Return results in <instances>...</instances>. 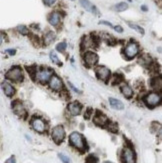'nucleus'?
Listing matches in <instances>:
<instances>
[{
	"instance_id": "26",
	"label": "nucleus",
	"mask_w": 162,
	"mask_h": 163,
	"mask_svg": "<svg viewBox=\"0 0 162 163\" xmlns=\"http://www.w3.org/2000/svg\"><path fill=\"white\" fill-rule=\"evenodd\" d=\"M17 31H18L20 34H22V35H27V34L29 33L28 28L24 25H19L18 27H17Z\"/></svg>"
},
{
	"instance_id": "35",
	"label": "nucleus",
	"mask_w": 162,
	"mask_h": 163,
	"mask_svg": "<svg viewBox=\"0 0 162 163\" xmlns=\"http://www.w3.org/2000/svg\"><path fill=\"white\" fill-rule=\"evenodd\" d=\"M5 52L6 53H8L9 55H14L16 53V50L15 49H6Z\"/></svg>"
},
{
	"instance_id": "24",
	"label": "nucleus",
	"mask_w": 162,
	"mask_h": 163,
	"mask_svg": "<svg viewBox=\"0 0 162 163\" xmlns=\"http://www.w3.org/2000/svg\"><path fill=\"white\" fill-rule=\"evenodd\" d=\"M128 8V4L126 2H119L115 5V10L117 12H122Z\"/></svg>"
},
{
	"instance_id": "4",
	"label": "nucleus",
	"mask_w": 162,
	"mask_h": 163,
	"mask_svg": "<svg viewBox=\"0 0 162 163\" xmlns=\"http://www.w3.org/2000/svg\"><path fill=\"white\" fill-rule=\"evenodd\" d=\"M69 143L73 146L74 148L78 149L80 151H84L86 148V142L84 140L83 136L78 133V132H72L69 135Z\"/></svg>"
},
{
	"instance_id": "20",
	"label": "nucleus",
	"mask_w": 162,
	"mask_h": 163,
	"mask_svg": "<svg viewBox=\"0 0 162 163\" xmlns=\"http://www.w3.org/2000/svg\"><path fill=\"white\" fill-rule=\"evenodd\" d=\"M120 91H121V93L126 98H131L133 96V89L131 88V86L128 85L127 83H123V84L120 86Z\"/></svg>"
},
{
	"instance_id": "34",
	"label": "nucleus",
	"mask_w": 162,
	"mask_h": 163,
	"mask_svg": "<svg viewBox=\"0 0 162 163\" xmlns=\"http://www.w3.org/2000/svg\"><path fill=\"white\" fill-rule=\"evenodd\" d=\"M114 30L117 31V32H119V33H122L123 32V28L120 25H116L114 26Z\"/></svg>"
},
{
	"instance_id": "23",
	"label": "nucleus",
	"mask_w": 162,
	"mask_h": 163,
	"mask_svg": "<svg viewBox=\"0 0 162 163\" xmlns=\"http://www.w3.org/2000/svg\"><path fill=\"white\" fill-rule=\"evenodd\" d=\"M127 24H128V26H129V27H130V28H131V29L135 30L136 32H138L139 34H141V35H144V33H145V31H144V29H143V28H142V27H141V26L137 25V24L131 23V22H128Z\"/></svg>"
},
{
	"instance_id": "10",
	"label": "nucleus",
	"mask_w": 162,
	"mask_h": 163,
	"mask_svg": "<svg viewBox=\"0 0 162 163\" xmlns=\"http://www.w3.org/2000/svg\"><path fill=\"white\" fill-rule=\"evenodd\" d=\"M122 159L124 163H135L136 157L135 153H134V150L129 146L124 147L123 152H122Z\"/></svg>"
},
{
	"instance_id": "31",
	"label": "nucleus",
	"mask_w": 162,
	"mask_h": 163,
	"mask_svg": "<svg viewBox=\"0 0 162 163\" xmlns=\"http://www.w3.org/2000/svg\"><path fill=\"white\" fill-rule=\"evenodd\" d=\"M57 0H43L44 4L47 5V6H52L53 4H55V2H56Z\"/></svg>"
},
{
	"instance_id": "8",
	"label": "nucleus",
	"mask_w": 162,
	"mask_h": 163,
	"mask_svg": "<svg viewBox=\"0 0 162 163\" xmlns=\"http://www.w3.org/2000/svg\"><path fill=\"white\" fill-rule=\"evenodd\" d=\"M98 55L93 51H86L83 54V61L84 63L87 65L88 67L94 66L95 64H97L98 62Z\"/></svg>"
},
{
	"instance_id": "19",
	"label": "nucleus",
	"mask_w": 162,
	"mask_h": 163,
	"mask_svg": "<svg viewBox=\"0 0 162 163\" xmlns=\"http://www.w3.org/2000/svg\"><path fill=\"white\" fill-rule=\"evenodd\" d=\"M138 62H139V64H141L144 67H150L153 63V60H152V58L149 56V54L144 53L139 57Z\"/></svg>"
},
{
	"instance_id": "25",
	"label": "nucleus",
	"mask_w": 162,
	"mask_h": 163,
	"mask_svg": "<svg viewBox=\"0 0 162 163\" xmlns=\"http://www.w3.org/2000/svg\"><path fill=\"white\" fill-rule=\"evenodd\" d=\"M49 57H50V60L52 61L53 63L57 64V65H62V63H61L60 60H59V58L57 57V55H56V53H55L54 51H51V52H50Z\"/></svg>"
},
{
	"instance_id": "11",
	"label": "nucleus",
	"mask_w": 162,
	"mask_h": 163,
	"mask_svg": "<svg viewBox=\"0 0 162 163\" xmlns=\"http://www.w3.org/2000/svg\"><path fill=\"white\" fill-rule=\"evenodd\" d=\"M12 110L17 116L20 117V118H25L27 115L25 107H24L23 104L20 101H18V100H16V101L12 103Z\"/></svg>"
},
{
	"instance_id": "30",
	"label": "nucleus",
	"mask_w": 162,
	"mask_h": 163,
	"mask_svg": "<svg viewBox=\"0 0 162 163\" xmlns=\"http://www.w3.org/2000/svg\"><path fill=\"white\" fill-rule=\"evenodd\" d=\"M68 85H69V87H70L72 90H73V91H74L75 93H78V94H81V90H79L78 88L75 87V86H74L73 84H72L71 82H68Z\"/></svg>"
},
{
	"instance_id": "16",
	"label": "nucleus",
	"mask_w": 162,
	"mask_h": 163,
	"mask_svg": "<svg viewBox=\"0 0 162 163\" xmlns=\"http://www.w3.org/2000/svg\"><path fill=\"white\" fill-rule=\"evenodd\" d=\"M1 87H2V90H3V92H4V94L6 96H8V97H11L14 95V93H15V88L13 87V86L10 84V83L8 82H2L1 83Z\"/></svg>"
},
{
	"instance_id": "38",
	"label": "nucleus",
	"mask_w": 162,
	"mask_h": 163,
	"mask_svg": "<svg viewBox=\"0 0 162 163\" xmlns=\"http://www.w3.org/2000/svg\"><path fill=\"white\" fill-rule=\"evenodd\" d=\"M71 1H75V0H71Z\"/></svg>"
},
{
	"instance_id": "9",
	"label": "nucleus",
	"mask_w": 162,
	"mask_h": 163,
	"mask_svg": "<svg viewBox=\"0 0 162 163\" xmlns=\"http://www.w3.org/2000/svg\"><path fill=\"white\" fill-rule=\"evenodd\" d=\"M95 75L99 80L106 82L111 77V72L106 66H97L95 68Z\"/></svg>"
},
{
	"instance_id": "18",
	"label": "nucleus",
	"mask_w": 162,
	"mask_h": 163,
	"mask_svg": "<svg viewBox=\"0 0 162 163\" xmlns=\"http://www.w3.org/2000/svg\"><path fill=\"white\" fill-rule=\"evenodd\" d=\"M79 1H80L81 6H82V7H83L85 10H87V11L93 13V14H98L97 8H96L91 2H89L88 0H79Z\"/></svg>"
},
{
	"instance_id": "22",
	"label": "nucleus",
	"mask_w": 162,
	"mask_h": 163,
	"mask_svg": "<svg viewBox=\"0 0 162 163\" xmlns=\"http://www.w3.org/2000/svg\"><path fill=\"white\" fill-rule=\"evenodd\" d=\"M109 103H110V106H111L113 109L122 110L124 108V104L120 101L119 99L113 98V97H110V98H109Z\"/></svg>"
},
{
	"instance_id": "15",
	"label": "nucleus",
	"mask_w": 162,
	"mask_h": 163,
	"mask_svg": "<svg viewBox=\"0 0 162 163\" xmlns=\"http://www.w3.org/2000/svg\"><path fill=\"white\" fill-rule=\"evenodd\" d=\"M60 20H61V15H60V13L57 11L51 12L50 14L48 15V22L52 26H57L58 24L60 23Z\"/></svg>"
},
{
	"instance_id": "12",
	"label": "nucleus",
	"mask_w": 162,
	"mask_h": 163,
	"mask_svg": "<svg viewBox=\"0 0 162 163\" xmlns=\"http://www.w3.org/2000/svg\"><path fill=\"white\" fill-rule=\"evenodd\" d=\"M49 84V87L53 91H61L62 88H63V82H62L61 79L56 75H53L51 79L48 82Z\"/></svg>"
},
{
	"instance_id": "2",
	"label": "nucleus",
	"mask_w": 162,
	"mask_h": 163,
	"mask_svg": "<svg viewBox=\"0 0 162 163\" xmlns=\"http://www.w3.org/2000/svg\"><path fill=\"white\" fill-rule=\"evenodd\" d=\"M143 101L146 104V106H148L149 108H153V107L159 105L162 102V94L159 91L149 92L144 96Z\"/></svg>"
},
{
	"instance_id": "14",
	"label": "nucleus",
	"mask_w": 162,
	"mask_h": 163,
	"mask_svg": "<svg viewBox=\"0 0 162 163\" xmlns=\"http://www.w3.org/2000/svg\"><path fill=\"white\" fill-rule=\"evenodd\" d=\"M93 121H94V123L98 126H105L106 124H108L109 122L107 117L100 112H96L94 117H93Z\"/></svg>"
},
{
	"instance_id": "37",
	"label": "nucleus",
	"mask_w": 162,
	"mask_h": 163,
	"mask_svg": "<svg viewBox=\"0 0 162 163\" xmlns=\"http://www.w3.org/2000/svg\"><path fill=\"white\" fill-rule=\"evenodd\" d=\"M159 136H160V137H162V128H161V129L159 130Z\"/></svg>"
},
{
	"instance_id": "6",
	"label": "nucleus",
	"mask_w": 162,
	"mask_h": 163,
	"mask_svg": "<svg viewBox=\"0 0 162 163\" xmlns=\"http://www.w3.org/2000/svg\"><path fill=\"white\" fill-rule=\"evenodd\" d=\"M51 136H52V139L56 144L61 143L65 138V130L63 126L62 125L55 126L52 129V132H51Z\"/></svg>"
},
{
	"instance_id": "36",
	"label": "nucleus",
	"mask_w": 162,
	"mask_h": 163,
	"mask_svg": "<svg viewBox=\"0 0 162 163\" xmlns=\"http://www.w3.org/2000/svg\"><path fill=\"white\" fill-rule=\"evenodd\" d=\"M141 10H142V11H147V10H148V8H147V6L146 5H142V6H141Z\"/></svg>"
},
{
	"instance_id": "3",
	"label": "nucleus",
	"mask_w": 162,
	"mask_h": 163,
	"mask_svg": "<svg viewBox=\"0 0 162 163\" xmlns=\"http://www.w3.org/2000/svg\"><path fill=\"white\" fill-rule=\"evenodd\" d=\"M5 78L13 82H20L23 80L24 73L20 66H13L8 69L5 73Z\"/></svg>"
},
{
	"instance_id": "17",
	"label": "nucleus",
	"mask_w": 162,
	"mask_h": 163,
	"mask_svg": "<svg viewBox=\"0 0 162 163\" xmlns=\"http://www.w3.org/2000/svg\"><path fill=\"white\" fill-rule=\"evenodd\" d=\"M150 86L155 91H159L162 88V76H154L150 79Z\"/></svg>"
},
{
	"instance_id": "13",
	"label": "nucleus",
	"mask_w": 162,
	"mask_h": 163,
	"mask_svg": "<svg viewBox=\"0 0 162 163\" xmlns=\"http://www.w3.org/2000/svg\"><path fill=\"white\" fill-rule=\"evenodd\" d=\"M68 111L73 116H76L79 115L81 113V110H82V105L79 102H71L68 104V107H67Z\"/></svg>"
},
{
	"instance_id": "32",
	"label": "nucleus",
	"mask_w": 162,
	"mask_h": 163,
	"mask_svg": "<svg viewBox=\"0 0 162 163\" xmlns=\"http://www.w3.org/2000/svg\"><path fill=\"white\" fill-rule=\"evenodd\" d=\"M99 24H105V25H107V26H109V27H111V28H114V26H113L111 23L108 22V21H104V20H102V21H99Z\"/></svg>"
},
{
	"instance_id": "1",
	"label": "nucleus",
	"mask_w": 162,
	"mask_h": 163,
	"mask_svg": "<svg viewBox=\"0 0 162 163\" xmlns=\"http://www.w3.org/2000/svg\"><path fill=\"white\" fill-rule=\"evenodd\" d=\"M53 75V70L51 68H37L31 76L40 84H46Z\"/></svg>"
},
{
	"instance_id": "21",
	"label": "nucleus",
	"mask_w": 162,
	"mask_h": 163,
	"mask_svg": "<svg viewBox=\"0 0 162 163\" xmlns=\"http://www.w3.org/2000/svg\"><path fill=\"white\" fill-rule=\"evenodd\" d=\"M55 38H56V34H55L53 31H48V32L44 34V36H43L44 45H46V46L47 45H50L55 40Z\"/></svg>"
},
{
	"instance_id": "33",
	"label": "nucleus",
	"mask_w": 162,
	"mask_h": 163,
	"mask_svg": "<svg viewBox=\"0 0 162 163\" xmlns=\"http://www.w3.org/2000/svg\"><path fill=\"white\" fill-rule=\"evenodd\" d=\"M15 162H16L15 161V157H14V156H11V157H9L4 163H15Z\"/></svg>"
},
{
	"instance_id": "27",
	"label": "nucleus",
	"mask_w": 162,
	"mask_h": 163,
	"mask_svg": "<svg viewBox=\"0 0 162 163\" xmlns=\"http://www.w3.org/2000/svg\"><path fill=\"white\" fill-rule=\"evenodd\" d=\"M66 47H67V44L65 42H60L56 45V50L58 52H61V53H63L66 50Z\"/></svg>"
},
{
	"instance_id": "7",
	"label": "nucleus",
	"mask_w": 162,
	"mask_h": 163,
	"mask_svg": "<svg viewBox=\"0 0 162 163\" xmlns=\"http://www.w3.org/2000/svg\"><path fill=\"white\" fill-rule=\"evenodd\" d=\"M30 124L33 129L38 133H44L47 129L46 122L42 118H39V117H34V118H32Z\"/></svg>"
},
{
	"instance_id": "5",
	"label": "nucleus",
	"mask_w": 162,
	"mask_h": 163,
	"mask_svg": "<svg viewBox=\"0 0 162 163\" xmlns=\"http://www.w3.org/2000/svg\"><path fill=\"white\" fill-rule=\"evenodd\" d=\"M139 53V46L138 44L134 41H130L127 43V45L124 48V55L127 59H133L135 58Z\"/></svg>"
},
{
	"instance_id": "28",
	"label": "nucleus",
	"mask_w": 162,
	"mask_h": 163,
	"mask_svg": "<svg viewBox=\"0 0 162 163\" xmlns=\"http://www.w3.org/2000/svg\"><path fill=\"white\" fill-rule=\"evenodd\" d=\"M58 157L60 158V160L63 162V163H71V160L70 158L68 157V156H66L65 154H62V153H59L58 154Z\"/></svg>"
},
{
	"instance_id": "29",
	"label": "nucleus",
	"mask_w": 162,
	"mask_h": 163,
	"mask_svg": "<svg viewBox=\"0 0 162 163\" xmlns=\"http://www.w3.org/2000/svg\"><path fill=\"white\" fill-rule=\"evenodd\" d=\"M86 163H97V158L94 157L93 155H90L86 159Z\"/></svg>"
}]
</instances>
